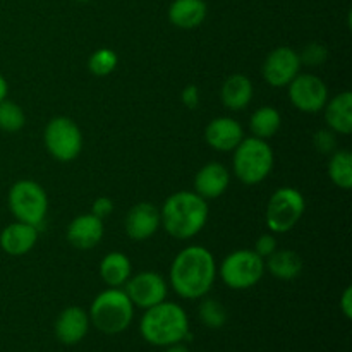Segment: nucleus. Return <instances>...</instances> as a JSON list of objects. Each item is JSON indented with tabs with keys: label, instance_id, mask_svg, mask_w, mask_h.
Returning a JSON list of instances; mask_svg holds the SVG:
<instances>
[{
	"label": "nucleus",
	"instance_id": "18",
	"mask_svg": "<svg viewBox=\"0 0 352 352\" xmlns=\"http://www.w3.org/2000/svg\"><path fill=\"white\" fill-rule=\"evenodd\" d=\"M38 241V227L16 220L0 232V248L9 256H23L34 248Z\"/></svg>",
	"mask_w": 352,
	"mask_h": 352
},
{
	"label": "nucleus",
	"instance_id": "22",
	"mask_svg": "<svg viewBox=\"0 0 352 352\" xmlns=\"http://www.w3.org/2000/svg\"><path fill=\"white\" fill-rule=\"evenodd\" d=\"M133 275V265L127 254L112 251L100 261V277L109 287H122Z\"/></svg>",
	"mask_w": 352,
	"mask_h": 352
},
{
	"label": "nucleus",
	"instance_id": "3",
	"mask_svg": "<svg viewBox=\"0 0 352 352\" xmlns=\"http://www.w3.org/2000/svg\"><path fill=\"white\" fill-rule=\"evenodd\" d=\"M140 333L148 344L157 347L182 342L189 336L188 313L177 302L165 299L160 305L144 309L140 322Z\"/></svg>",
	"mask_w": 352,
	"mask_h": 352
},
{
	"label": "nucleus",
	"instance_id": "33",
	"mask_svg": "<svg viewBox=\"0 0 352 352\" xmlns=\"http://www.w3.org/2000/svg\"><path fill=\"white\" fill-rule=\"evenodd\" d=\"M182 105L188 107L189 110L198 109L199 102H201V95H199V88L196 85H188L181 93Z\"/></svg>",
	"mask_w": 352,
	"mask_h": 352
},
{
	"label": "nucleus",
	"instance_id": "29",
	"mask_svg": "<svg viewBox=\"0 0 352 352\" xmlns=\"http://www.w3.org/2000/svg\"><path fill=\"white\" fill-rule=\"evenodd\" d=\"M299 54L301 65H309V67H320L323 62L329 58V48L322 43H308Z\"/></svg>",
	"mask_w": 352,
	"mask_h": 352
},
{
	"label": "nucleus",
	"instance_id": "31",
	"mask_svg": "<svg viewBox=\"0 0 352 352\" xmlns=\"http://www.w3.org/2000/svg\"><path fill=\"white\" fill-rule=\"evenodd\" d=\"M253 251L258 254V256H261L263 260H267L272 253H275V251H277V239H275L274 234H270V232L261 234V236L256 239V243H254Z\"/></svg>",
	"mask_w": 352,
	"mask_h": 352
},
{
	"label": "nucleus",
	"instance_id": "9",
	"mask_svg": "<svg viewBox=\"0 0 352 352\" xmlns=\"http://www.w3.org/2000/svg\"><path fill=\"white\" fill-rule=\"evenodd\" d=\"M43 143L48 153L57 162L76 160L82 150V133L78 124L64 116L54 117L45 126Z\"/></svg>",
	"mask_w": 352,
	"mask_h": 352
},
{
	"label": "nucleus",
	"instance_id": "2",
	"mask_svg": "<svg viewBox=\"0 0 352 352\" xmlns=\"http://www.w3.org/2000/svg\"><path fill=\"white\" fill-rule=\"evenodd\" d=\"M208 215V203L195 191L174 192L165 199L160 210L162 227L168 236L179 241L198 236L205 229Z\"/></svg>",
	"mask_w": 352,
	"mask_h": 352
},
{
	"label": "nucleus",
	"instance_id": "27",
	"mask_svg": "<svg viewBox=\"0 0 352 352\" xmlns=\"http://www.w3.org/2000/svg\"><path fill=\"white\" fill-rule=\"evenodd\" d=\"M198 316L203 325L208 329H222L229 318L226 306L213 298L203 299L198 308Z\"/></svg>",
	"mask_w": 352,
	"mask_h": 352
},
{
	"label": "nucleus",
	"instance_id": "35",
	"mask_svg": "<svg viewBox=\"0 0 352 352\" xmlns=\"http://www.w3.org/2000/svg\"><path fill=\"white\" fill-rule=\"evenodd\" d=\"M7 93H9V82H7V79L0 74V102L7 98Z\"/></svg>",
	"mask_w": 352,
	"mask_h": 352
},
{
	"label": "nucleus",
	"instance_id": "36",
	"mask_svg": "<svg viewBox=\"0 0 352 352\" xmlns=\"http://www.w3.org/2000/svg\"><path fill=\"white\" fill-rule=\"evenodd\" d=\"M164 352H191V351H189L188 347L182 346V344L179 342V344H172V346H167V347H165Z\"/></svg>",
	"mask_w": 352,
	"mask_h": 352
},
{
	"label": "nucleus",
	"instance_id": "6",
	"mask_svg": "<svg viewBox=\"0 0 352 352\" xmlns=\"http://www.w3.org/2000/svg\"><path fill=\"white\" fill-rule=\"evenodd\" d=\"M9 210L16 220L40 227L48 213L47 191L38 182L23 179L14 182L7 196Z\"/></svg>",
	"mask_w": 352,
	"mask_h": 352
},
{
	"label": "nucleus",
	"instance_id": "11",
	"mask_svg": "<svg viewBox=\"0 0 352 352\" xmlns=\"http://www.w3.org/2000/svg\"><path fill=\"white\" fill-rule=\"evenodd\" d=\"M124 291L129 296L131 302L141 309H148L157 306L167 299L168 285L167 280L157 272H140L131 275L129 280L124 285Z\"/></svg>",
	"mask_w": 352,
	"mask_h": 352
},
{
	"label": "nucleus",
	"instance_id": "37",
	"mask_svg": "<svg viewBox=\"0 0 352 352\" xmlns=\"http://www.w3.org/2000/svg\"><path fill=\"white\" fill-rule=\"evenodd\" d=\"M74 2H79V3H86V2H91V0H74Z\"/></svg>",
	"mask_w": 352,
	"mask_h": 352
},
{
	"label": "nucleus",
	"instance_id": "5",
	"mask_svg": "<svg viewBox=\"0 0 352 352\" xmlns=\"http://www.w3.org/2000/svg\"><path fill=\"white\" fill-rule=\"evenodd\" d=\"M275 165V155L267 140L244 138L234 150L232 170L243 184L254 186L263 182L272 174Z\"/></svg>",
	"mask_w": 352,
	"mask_h": 352
},
{
	"label": "nucleus",
	"instance_id": "19",
	"mask_svg": "<svg viewBox=\"0 0 352 352\" xmlns=\"http://www.w3.org/2000/svg\"><path fill=\"white\" fill-rule=\"evenodd\" d=\"M208 6L205 0H174L168 7V21L179 30H195L206 19Z\"/></svg>",
	"mask_w": 352,
	"mask_h": 352
},
{
	"label": "nucleus",
	"instance_id": "24",
	"mask_svg": "<svg viewBox=\"0 0 352 352\" xmlns=\"http://www.w3.org/2000/svg\"><path fill=\"white\" fill-rule=\"evenodd\" d=\"M282 127V116L277 109L270 105L260 107L254 110L250 119V129L254 138L260 140H270Z\"/></svg>",
	"mask_w": 352,
	"mask_h": 352
},
{
	"label": "nucleus",
	"instance_id": "13",
	"mask_svg": "<svg viewBox=\"0 0 352 352\" xmlns=\"http://www.w3.org/2000/svg\"><path fill=\"white\" fill-rule=\"evenodd\" d=\"M126 234L133 241H146L157 234V230L162 227L160 210L153 203L141 201L136 203L133 208L127 212L126 222Z\"/></svg>",
	"mask_w": 352,
	"mask_h": 352
},
{
	"label": "nucleus",
	"instance_id": "16",
	"mask_svg": "<svg viewBox=\"0 0 352 352\" xmlns=\"http://www.w3.org/2000/svg\"><path fill=\"white\" fill-rule=\"evenodd\" d=\"M244 140V129L232 117H217L210 120L205 129V141L210 148L222 153L236 150Z\"/></svg>",
	"mask_w": 352,
	"mask_h": 352
},
{
	"label": "nucleus",
	"instance_id": "23",
	"mask_svg": "<svg viewBox=\"0 0 352 352\" xmlns=\"http://www.w3.org/2000/svg\"><path fill=\"white\" fill-rule=\"evenodd\" d=\"M265 270L278 280H294L302 272V260L296 251L277 250L265 260Z\"/></svg>",
	"mask_w": 352,
	"mask_h": 352
},
{
	"label": "nucleus",
	"instance_id": "1",
	"mask_svg": "<svg viewBox=\"0 0 352 352\" xmlns=\"http://www.w3.org/2000/svg\"><path fill=\"white\" fill-rule=\"evenodd\" d=\"M219 267L212 251L188 246L175 254L170 265V285L184 299H203L215 285Z\"/></svg>",
	"mask_w": 352,
	"mask_h": 352
},
{
	"label": "nucleus",
	"instance_id": "10",
	"mask_svg": "<svg viewBox=\"0 0 352 352\" xmlns=\"http://www.w3.org/2000/svg\"><path fill=\"white\" fill-rule=\"evenodd\" d=\"M287 86L291 103L305 113L322 112L329 102V86L316 74L299 72Z\"/></svg>",
	"mask_w": 352,
	"mask_h": 352
},
{
	"label": "nucleus",
	"instance_id": "26",
	"mask_svg": "<svg viewBox=\"0 0 352 352\" xmlns=\"http://www.w3.org/2000/svg\"><path fill=\"white\" fill-rule=\"evenodd\" d=\"M26 124V113L21 109L19 103L12 100H2L0 102V131L7 134L19 133Z\"/></svg>",
	"mask_w": 352,
	"mask_h": 352
},
{
	"label": "nucleus",
	"instance_id": "34",
	"mask_svg": "<svg viewBox=\"0 0 352 352\" xmlns=\"http://www.w3.org/2000/svg\"><path fill=\"white\" fill-rule=\"evenodd\" d=\"M340 309H342L344 316L347 320L352 318V289L346 287L342 292V298H340Z\"/></svg>",
	"mask_w": 352,
	"mask_h": 352
},
{
	"label": "nucleus",
	"instance_id": "7",
	"mask_svg": "<svg viewBox=\"0 0 352 352\" xmlns=\"http://www.w3.org/2000/svg\"><path fill=\"white\" fill-rule=\"evenodd\" d=\"M306 210L305 196L291 186L278 188L270 196L265 212V222L272 234H285L298 226Z\"/></svg>",
	"mask_w": 352,
	"mask_h": 352
},
{
	"label": "nucleus",
	"instance_id": "17",
	"mask_svg": "<svg viewBox=\"0 0 352 352\" xmlns=\"http://www.w3.org/2000/svg\"><path fill=\"white\" fill-rule=\"evenodd\" d=\"M230 184L229 168L219 162H208L195 175V192L203 199L220 198Z\"/></svg>",
	"mask_w": 352,
	"mask_h": 352
},
{
	"label": "nucleus",
	"instance_id": "28",
	"mask_svg": "<svg viewBox=\"0 0 352 352\" xmlns=\"http://www.w3.org/2000/svg\"><path fill=\"white\" fill-rule=\"evenodd\" d=\"M117 64H119V57L112 48H98L88 58V69L91 71V74L98 76V78L112 74Z\"/></svg>",
	"mask_w": 352,
	"mask_h": 352
},
{
	"label": "nucleus",
	"instance_id": "8",
	"mask_svg": "<svg viewBox=\"0 0 352 352\" xmlns=\"http://www.w3.org/2000/svg\"><path fill=\"white\" fill-rule=\"evenodd\" d=\"M223 284L234 291L254 287L265 275V260L253 250H237L223 258L219 268Z\"/></svg>",
	"mask_w": 352,
	"mask_h": 352
},
{
	"label": "nucleus",
	"instance_id": "32",
	"mask_svg": "<svg viewBox=\"0 0 352 352\" xmlns=\"http://www.w3.org/2000/svg\"><path fill=\"white\" fill-rule=\"evenodd\" d=\"M91 213L95 217H98L100 220L109 219L113 213V201L110 198H107V196H100V198H96L95 201H93Z\"/></svg>",
	"mask_w": 352,
	"mask_h": 352
},
{
	"label": "nucleus",
	"instance_id": "25",
	"mask_svg": "<svg viewBox=\"0 0 352 352\" xmlns=\"http://www.w3.org/2000/svg\"><path fill=\"white\" fill-rule=\"evenodd\" d=\"M329 177L344 191L352 188V153L349 150L333 151L329 162Z\"/></svg>",
	"mask_w": 352,
	"mask_h": 352
},
{
	"label": "nucleus",
	"instance_id": "20",
	"mask_svg": "<svg viewBox=\"0 0 352 352\" xmlns=\"http://www.w3.org/2000/svg\"><path fill=\"white\" fill-rule=\"evenodd\" d=\"M254 86L251 79L244 74H232L223 81L220 88V100L223 107L232 112L244 110L253 100Z\"/></svg>",
	"mask_w": 352,
	"mask_h": 352
},
{
	"label": "nucleus",
	"instance_id": "12",
	"mask_svg": "<svg viewBox=\"0 0 352 352\" xmlns=\"http://www.w3.org/2000/svg\"><path fill=\"white\" fill-rule=\"evenodd\" d=\"M299 54L291 47H277L263 62V79L274 88H284L301 72Z\"/></svg>",
	"mask_w": 352,
	"mask_h": 352
},
{
	"label": "nucleus",
	"instance_id": "30",
	"mask_svg": "<svg viewBox=\"0 0 352 352\" xmlns=\"http://www.w3.org/2000/svg\"><path fill=\"white\" fill-rule=\"evenodd\" d=\"M313 144L323 155H332L337 150V134L330 129H320L313 136Z\"/></svg>",
	"mask_w": 352,
	"mask_h": 352
},
{
	"label": "nucleus",
	"instance_id": "14",
	"mask_svg": "<svg viewBox=\"0 0 352 352\" xmlns=\"http://www.w3.org/2000/svg\"><path fill=\"white\" fill-rule=\"evenodd\" d=\"M89 327L91 322L88 311L79 306H69L62 309L55 320V337L64 346H76L88 336Z\"/></svg>",
	"mask_w": 352,
	"mask_h": 352
},
{
	"label": "nucleus",
	"instance_id": "4",
	"mask_svg": "<svg viewBox=\"0 0 352 352\" xmlns=\"http://www.w3.org/2000/svg\"><path fill=\"white\" fill-rule=\"evenodd\" d=\"M89 322L107 336L126 332L134 318V305L120 287H109L100 292L89 306Z\"/></svg>",
	"mask_w": 352,
	"mask_h": 352
},
{
	"label": "nucleus",
	"instance_id": "21",
	"mask_svg": "<svg viewBox=\"0 0 352 352\" xmlns=\"http://www.w3.org/2000/svg\"><path fill=\"white\" fill-rule=\"evenodd\" d=\"M325 120L330 131L336 134H347L352 133V93L342 91L339 95L329 98L325 105Z\"/></svg>",
	"mask_w": 352,
	"mask_h": 352
},
{
	"label": "nucleus",
	"instance_id": "15",
	"mask_svg": "<svg viewBox=\"0 0 352 352\" xmlns=\"http://www.w3.org/2000/svg\"><path fill=\"white\" fill-rule=\"evenodd\" d=\"M103 236H105L103 220L93 215L91 212L82 213V215L72 219L71 223L67 226V232H65L69 244L76 250L82 251L93 250L95 246H98Z\"/></svg>",
	"mask_w": 352,
	"mask_h": 352
}]
</instances>
